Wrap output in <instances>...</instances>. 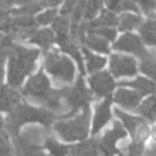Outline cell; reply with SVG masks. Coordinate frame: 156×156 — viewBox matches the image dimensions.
<instances>
[{
    "mask_svg": "<svg viewBox=\"0 0 156 156\" xmlns=\"http://www.w3.org/2000/svg\"><path fill=\"white\" fill-rule=\"evenodd\" d=\"M0 46L9 49V84L13 88L20 87L23 79L34 69L39 51L15 44L13 38L10 34L5 35Z\"/></svg>",
    "mask_w": 156,
    "mask_h": 156,
    "instance_id": "cell-1",
    "label": "cell"
},
{
    "mask_svg": "<svg viewBox=\"0 0 156 156\" xmlns=\"http://www.w3.org/2000/svg\"><path fill=\"white\" fill-rule=\"evenodd\" d=\"M55 119L56 116L46 108H37L27 104H20L9 113L7 118L5 119V127L10 134L16 136L18 135L20 128L26 123H40L49 127Z\"/></svg>",
    "mask_w": 156,
    "mask_h": 156,
    "instance_id": "cell-2",
    "label": "cell"
},
{
    "mask_svg": "<svg viewBox=\"0 0 156 156\" xmlns=\"http://www.w3.org/2000/svg\"><path fill=\"white\" fill-rule=\"evenodd\" d=\"M89 117L90 110L89 106L83 108L79 115L74 118L61 119L54 124L55 132L58 136L65 141H74V140H83L88 135V127H89Z\"/></svg>",
    "mask_w": 156,
    "mask_h": 156,
    "instance_id": "cell-3",
    "label": "cell"
},
{
    "mask_svg": "<svg viewBox=\"0 0 156 156\" xmlns=\"http://www.w3.org/2000/svg\"><path fill=\"white\" fill-rule=\"evenodd\" d=\"M45 67L46 71L57 80L71 83L74 77V66L73 62L62 55H58L55 51L48 52L45 56Z\"/></svg>",
    "mask_w": 156,
    "mask_h": 156,
    "instance_id": "cell-4",
    "label": "cell"
},
{
    "mask_svg": "<svg viewBox=\"0 0 156 156\" xmlns=\"http://www.w3.org/2000/svg\"><path fill=\"white\" fill-rule=\"evenodd\" d=\"M65 99L71 108V112L66 117H71V116L76 115L79 108L83 110L89 106V102L91 101V94L87 89L82 77L78 78V80L76 82V84L73 87H71V88L66 87Z\"/></svg>",
    "mask_w": 156,
    "mask_h": 156,
    "instance_id": "cell-5",
    "label": "cell"
},
{
    "mask_svg": "<svg viewBox=\"0 0 156 156\" xmlns=\"http://www.w3.org/2000/svg\"><path fill=\"white\" fill-rule=\"evenodd\" d=\"M127 135L126 129L123 128L122 123L119 122H113L112 129L106 132L101 139L98 140L99 150L102 152L104 156H115L119 154V151L116 147V143L119 139H123Z\"/></svg>",
    "mask_w": 156,
    "mask_h": 156,
    "instance_id": "cell-6",
    "label": "cell"
},
{
    "mask_svg": "<svg viewBox=\"0 0 156 156\" xmlns=\"http://www.w3.org/2000/svg\"><path fill=\"white\" fill-rule=\"evenodd\" d=\"M50 82L44 74L43 71H39L33 77L29 78V80L26 83L23 88V94L33 99L34 101L40 102L46 94L50 91Z\"/></svg>",
    "mask_w": 156,
    "mask_h": 156,
    "instance_id": "cell-7",
    "label": "cell"
},
{
    "mask_svg": "<svg viewBox=\"0 0 156 156\" xmlns=\"http://www.w3.org/2000/svg\"><path fill=\"white\" fill-rule=\"evenodd\" d=\"M110 69L115 77H130L136 73V63L133 57L124 55H112L110 61Z\"/></svg>",
    "mask_w": 156,
    "mask_h": 156,
    "instance_id": "cell-8",
    "label": "cell"
},
{
    "mask_svg": "<svg viewBox=\"0 0 156 156\" xmlns=\"http://www.w3.org/2000/svg\"><path fill=\"white\" fill-rule=\"evenodd\" d=\"M113 48L116 50H119V51H128V52L135 54V55H138L140 57H144L147 54V51L144 49L140 39L135 34H132V33L123 34L113 44Z\"/></svg>",
    "mask_w": 156,
    "mask_h": 156,
    "instance_id": "cell-9",
    "label": "cell"
},
{
    "mask_svg": "<svg viewBox=\"0 0 156 156\" xmlns=\"http://www.w3.org/2000/svg\"><path fill=\"white\" fill-rule=\"evenodd\" d=\"M90 87L96 96H110L111 91L115 88V82L110 73L98 72L90 77Z\"/></svg>",
    "mask_w": 156,
    "mask_h": 156,
    "instance_id": "cell-10",
    "label": "cell"
},
{
    "mask_svg": "<svg viewBox=\"0 0 156 156\" xmlns=\"http://www.w3.org/2000/svg\"><path fill=\"white\" fill-rule=\"evenodd\" d=\"M13 145L17 156H46L43 150L26 135L13 136Z\"/></svg>",
    "mask_w": 156,
    "mask_h": 156,
    "instance_id": "cell-11",
    "label": "cell"
},
{
    "mask_svg": "<svg viewBox=\"0 0 156 156\" xmlns=\"http://www.w3.org/2000/svg\"><path fill=\"white\" fill-rule=\"evenodd\" d=\"M20 94L6 85H0V112H11L20 105Z\"/></svg>",
    "mask_w": 156,
    "mask_h": 156,
    "instance_id": "cell-12",
    "label": "cell"
},
{
    "mask_svg": "<svg viewBox=\"0 0 156 156\" xmlns=\"http://www.w3.org/2000/svg\"><path fill=\"white\" fill-rule=\"evenodd\" d=\"M110 105H111V98L108 96L107 99H105L102 102H100L96 106L95 116H94V121H93V134H96L110 121V118H111Z\"/></svg>",
    "mask_w": 156,
    "mask_h": 156,
    "instance_id": "cell-13",
    "label": "cell"
},
{
    "mask_svg": "<svg viewBox=\"0 0 156 156\" xmlns=\"http://www.w3.org/2000/svg\"><path fill=\"white\" fill-rule=\"evenodd\" d=\"M57 5H58V1H24L23 5L9 11V13L15 16H32L33 13L41 10L43 7H50V6L52 7Z\"/></svg>",
    "mask_w": 156,
    "mask_h": 156,
    "instance_id": "cell-14",
    "label": "cell"
},
{
    "mask_svg": "<svg viewBox=\"0 0 156 156\" xmlns=\"http://www.w3.org/2000/svg\"><path fill=\"white\" fill-rule=\"evenodd\" d=\"M140 99H141V95L139 93L123 89V88L118 89L115 94V101L122 107L128 108V110H134L139 105Z\"/></svg>",
    "mask_w": 156,
    "mask_h": 156,
    "instance_id": "cell-15",
    "label": "cell"
},
{
    "mask_svg": "<svg viewBox=\"0 0 156 156\" xmlns=\"http://www.w3.org/2000/svg\"><path fill=\"white\" fill-rule=\"evenodd\" d=\"M65 94H66V87H62L60 89H51L46 96L40 101V104H43L46 110L49 111H60L62 110V104L61 100L65 99Z\"/></svg>",
    "mask_w": 156,
    "mask_h": 156,
    "instance_id": "cell-16",
    "label": "cell"
},
{
    "mask_svg": "<svg viewBox=\"0 0 156 156\" xmlns=\"http://www.w3.org/2000/svg\"><path fill=\"white\" fill-rule=\"evenodd\" d=\"M98 140L91 139L83 141L78 145L69 146V155L71 156H98Z\"/></svg>",
    "mask_w": 156,
    "mask_h": 156,
    "instance_id": "cell-17",
    "label": "cell"
},
{
    "mask_svg": "<svg viewBox=\"0 0 156 156\" xmlns=\"http://www.w3.org/2000/svg\"><path fill=\"white\" fill-rule=\"evenodd\" d=\"M115 113H116L117 117L122 121L123 127H126V128L130 132V134H132L133 136L136 134V132L139 130V128L145 124V122L143 121L141 117L130 116V115H128V113H126V112H123V111H121V110H117V108L115 110Z\"/></svg>",
    "mask_w": 156,
    "mask_h": 156,
    "instance_id": "cell-18",
    "label": "cell"
},
{
    "mask_svg": "<svg viewBox=\"0 0 156 156\" xmlns=\"http://www.w3.org/2000/svg\"><path fill=\"white\" fill-rule=\"evenodd\" d=\"M119 85L121 87H132V88L136 89L140 95L154 94L156 91V84L152 83L151 80H149L146 78H141V77L136 78L135 80H130V82H121Z\"/></svg>",
    "mask_w": 156,
    "mask_h": 156,
    "instance_id": "cell-19",
    "label": "cell"
},
{
    "mask_svg": "<svg viewBox=\"0 0 156 156\" xmlns=\"http://www.w3.org/2000/svg\"><path fill=\"white\" fill-rule=\"evenodd\" d=\"M52 29L56 33V41L61 45L69 40L68 38V17L60 16L52 23Z\"/></svg>",
    "mask_w": 156,
    "mask_h": 156,
    "instance_id": "cell-20",
    "label": "cell"
},
{
    "mask_svg": "<svg viewBox=\"0 0 156 156\" xmlns=\"http://www.w3.org/2000/svg\"><path fill=\"white\" fill-rule=\"evenodd\" d=\"M55 39H56V37L54 35V33L50 29H41L33 34V37L29 39V43L37 44L40 48H43L44 50H46L52 45Z\"/></svg>",
    "mask_w": 156,
    "mask_h": 156,
    "instance_id": "cell-21",
    "label": "cell"
},
{
    "mask_svg": "<svg viewBox=\"0 0 156 156\" xmlns=\"http://www.w3.org/2000/svg\"><path fill=\"white\" fill-rule=\"evenodd\" d=\"M140 71L156 80V54L147 51V54L141 57L140 61Z\"/></svg>",
    "mask_w": 156,
    "mask_h": 156,
    "instance_id": "cell-22",
    "label": "cell"
},
{
    "mask_svg": "<svg viewBox=\"0 0 156 156\" xmlns=\"http://www.w3.org/2000/svg\"><path fill=\"white\" fill-rule=\"evenodd\" d=\"M45 147L50 151L51 156H68L69 155V146L62 145L52 135H48L44 140Z\"/></svg>",
    "mask_w": 156,
    "mask_h": 156,
    "instance_id": "cell-23",
    "label": "cell"
},
{
    "mask_svg": "<svg viewBox=\"0 0 156 156\" xmlns=\"http://www.w3.org/2000/svg\"><path fill=\"white\" fill-rule=\"evenodd\" d=\"M83 43H85L88 45V48H90L93 50H96L99 52H102V54H108L110 52L107 40H105L104 38H101L96 34H88Z\"/></svg>",
    "mask_w": 156,
    "mask_h": 156,
    "instance_id": "cell-24",
    "label": "cell"
},
{
    "mask_svg": "<svg viewBox=\"0 0 156 156\" xmlns=\"http://www.w3.org/2000/svg\"><path fill=\"white\" fill-rule=\"evenodd\" d=\"M138 112L141 113L145 118L151 122H156V96L147 98L138 108Z\"/></svg>",
    "mask_w": 156,
    "mask_h": 156,
    "instance_id": "cell-25",
    "label": "cell"
},
{
    "mask_svg": "<svg viewBox=\"0 0 156 156\" xmlns=\"http://www.w3.org/2000/svg\"><path fill=\"white\" fill-rule=\"evenodd\" d=\"M61 50H62L63 52L68 54L72 58H74V60L77 61V63H78V68H79L80 73L84 74L85 71H84V66H83V57H82V54H80L78 46L69 39L67 43H65L63 45H61Z\"/></svg>",
    "mask_w": 156,
    "mask_h": 156,
    "instance_id": "cell-26",
    "label": "cell"
},
{
    "mask_svg": "<svg viewBox=\"0 0 156 156\" xmlns=\"http://www.w3.org/2000/svg\"><path fill=\"white\" fill-rule=\"evenodd\" d=\"M141 24V17L133 13H123L118 18L119 30H129L139 27Z\"/></svg>",
    "mask_w": 156,
    "mask_h": 156,
    "instance_id": "cell-27",
    "label": "cell"
},
{
    "mask_svg": "<svg viewBox=\"0 0 156 156\" xmlns=\"http://www.w3.org/2000/svg\"><path fill=\"white\" fill-rule=\"evenodd\" d=\"M37 20L32 16H16L11 18L12 32L17 29H34L37 27ZM11 32V33H12Z\"/></svg>",
    "mask_w": 156,
    "mask_h": 156,
    "instance_id": "cell-28",
    "label": "cell"
},
{
    "mask_svg": "<svg viewBox=\"0 0 156 156\" xmlns=\"http://www.w3.org/2000/svg\"><path fill=\"white\" fill-rule=\"evenodd\" d=\"M83 54L85 56V60H87V68L89 72H95V71H99L100 68H102L106 63V58L101 57V56H98V55H94L91 54L89 50L87 49H83Z\"/></svg>",
    "mask_w": 156,
    "mask_h": 156,
    "instance_id": "cell-29",
    "label": "cell"
},
{
    "mask_svg": "<svg viewBox=\"0 0 156 156\" xmlns=\"http://www.w3.org/2000/svg\"><path fill=\"white\" fill-rule=\"evenodd\" d=\"M101 6H102L101 1H88L85 4L84 20H87V22H90V21L95 20V16H96L98 11L101 9Z\"/></svg>",
    "mask_w": 156,
    "mask_h": 156,
    "instance_id": "cell-30",
    "label": "cell"
},
{
    "mask_svg": "<svg viewBox=\"0 0 156 156\" xmlns=\"http://www.w3.org/2000/svg\"><path fill=\"white\" fill-rule=\"evenodd\" d=\"M139 32L144 43H146L147 45H156V33L151 29V27L147 23L141 24Z\"/></svg>",
    "mask_w": 156,
    "mask_h": 156,
    "instance_id": "cell-31",
    "label": "cell"
},
{
    "mask_svg": "<svg viewBox=\"0 0 156 156\" xmlns=\"http://www.w3.org/2000/svg\"><path fill=\"white\" fill-rule=\"evenodd\" d=\"M57 11L55 9H48L46 11L39 13L35 20H37V23L38 24H49L50 22H54L57 17Z\"/></svg>",
    "mask_w": 156,
    "mask_h": 156,
    "instance_id": "cell-32",
    "label": "cell"
},
{
    "mask_svg": "<svg viewBox=\"0 0 156 156\" xmlns=\"http://www.w3.org/2000/svg\"><path fill=\"white\" fill-rule=\"evenodd\" d=\"M143 150H144L143 143L134 140L133 143H130V144L126 147L124 152L119 154V156H140V155L143 154Z\"/></svg>",
    "mask_w": 156,
    "mask_h": 156,
    "instance_id": "cell-33",
    "label": "cell"
},
{
    "mask_svg": "<svg viewBox=\"0 0 156 156\" xmlns=\"http://www.w3.org/2000/svg\"><path fill=\"white\" fill-rule=\"evenodd\" d=\"M85 1H78L73 12H72V21L71 26H79L80 18L84 17V10H85Z\"/></svg>",
    "mask_w": 156,
    "mask_h": 156,
    "instance_id": "cell-34",
    "label": "cell"
},
{
    "mask_svg": "<svg viewBox=\"0 0 156 156\" xmlns=\"http://www.w3.org/2000/svg\"><path fill=\"white\" fill-rule=\"evenodd\" d=\"M0 156H13L6 134L0 133Z\"/></svg>",
    "mask_w": 156,
    "mask_h": 156,
    "instance_id": "cell-35",
    "label": "cell"
},
{
    "mask_svg": "<svg viewBox=\"0 0 156 156\" xmlns=\"http://www.w3.org/2000/svg\"><path fill=\"white\" fill-rule=\"evenodd\" d=\"M89 34H96V35L104 38L105 40H113L116 38V29H113V28H100V29L93 30Z\"/></svg>",
    "mask_w": 156,
    "mask_h": 156,
    "instance_id": "cell-36",
    "label": "cell"
},
{
    "mask_svg": "<svg viewBox=\"0 0 156 156\" xmlns=\"http://www.w3.org/2000/svg\"><path fill=\"white\" fill-rule=\"evenodd\" d=\"M7 56H9V49L0 46V84L4 78V63H5V58Z\"/></svg>",
    "mask_w": 156,
    "mask_h": 156,
    "instance_id": "cell-37",
    "label": "cell"
},
{
    "mask_svg": "<svg viewBox=\"0 0 156 156\" xmlns=\"http://www.w3.org/2000/svg\"><path fill=\"white\" fill-rule=\"evenodd\" d=\"M76 5H77L76 1H67V2H65L63 6H62V10H61V16L68 17V15L73 12Z\"/></svg>",
    "mask_w": 156,
    "mask_h": 156,
    "instance_id": "cell-38",
    "label": "cell"
},
{
    "mask_svg": "<svg viewBox=\"0 0 156 156\" xmlns=\"http://www.w3.org/2000/svg\"><path fill=\"white\" fill-rule=\"evenodd\" d=\"M141 10L146 13V15H150V11H152L155 7H156V2L155 1H150V0H145V1H140L139 2Z\"/></svg>",
    "mask_w": 156,
    "mask_h": 156,
    "instance_id": "cell-39",
    "label": "cell"
},
{
    "mask_svg": "<svg viewBox=\"0 0 156 156\" xmlns=\"http://www.w3.org/2000/svg\"><path fill=\"white\" fill-rule=\"evenodd\" d=\"M127 10H132V11H134V12H138V11H139V10H138V5H136L135 2L128 1V0L121 1V11H127Z\"/></svg>",
    "mask_w": 156,
    "mask_h": 156,
    "instance_id": "cell-40",
    "label": "cell"
},
{
    "mask_svg": "<svg viewBox=\"0 0 156 156\" xmlns=\"http://www.w3.org/2000/svg\"><path fill=\"white\" fill-rule=\"evenodd\" d=\"M106 6L111 12H121V1H107Z\"/></svg>",
    "mask_w": 156,
    "mask_h": 156,
    "instance_id": "cell-41",
    "label": "cell"
},
{
    "mask_svg": "<svg viewBox=\"0 0 156 156\" xmlns=\"http://www.w3.org/2000/svg\"><path fill=\"white\" fill-rule=\"evenodd\" d=\"M150 27H151V29L156 33V15L155 13H150L149 15V21L146 22Z\"/></svg>",
    "mask_w": 156,
    "mask_h": 156,
    "instance_id": "cell-42",
    "label": "cell"
},
{
    "mask_svg": "<svg viewBox=\"0 0 156 156\" xmlns=\"http://www.w3.org/2000/svg\"><path fill=\"white\" fill-rule=\"evenodd\" d=\"M10 17H9V12L7 11H1L0 10V26L5 22V21H7Z\"/></svg>",
    "mask_w": 156,
    "mask_h": 156,
    "instance_id": "cell-43",
    "label": "cell"
},
{
    "mask_svg": "<svg viewBox=\"0 0 156 156\" xmlns=\"http://www.w3.org/2000/svg\"><path fill=\"white\" fill-rule=\"evenodd\" d=\"M147 156H156V146L151 147V149L147 151Z\"/></svg>",
    "mask_w": 156,
    "mask_h": 156,
    "instance_id": "cell-44",
    "label": "cell"
},
{
    "mask_svg": "<svg viewBox=\"0 0 156 156\" xmlns=\"http://www.w3.org/2000/svg\"><path fill=\"white\" fill-rule=\"evenodd\" d=\"M151 136L156 140V126H155V127H152V129H151Z\"/></svg>",
    "mask_w": 156,
    "mask_h": 156,
    "instance_id": "cell-45",
    "label": "cell"
},
{
    "mask_svg": "<svg viewBox=\"0 0 156 156\" xmlns=\"http://www.w3.org/2000/svg\"><path fill=\"white\" fill-rule=\"evenodd\" d=\"M4 38H5V35H2V34L0 33V44L2 43V40H4Z\"/></svg>",
    "mask_w": 156,
    "mask_h": 156,
    "instance_id": "cell-46",
    "label": "cell"
},
{
    "mask_svg": "<svg viewBox=\"0 0 156 156\" xmlns=\"http://www.w3.org/2000/svg\"><path fill=\"white\" fill-rule=\"evenodd\" d=\"M2 124H4V123H2V119L0 118V133H2V132H1V129H2Z\"/></svg>",
    "mask_w": 156,
    "mask_h": 156,
    "instance_id": "cell-47",
    "label": "cell"
}]
</instances>
